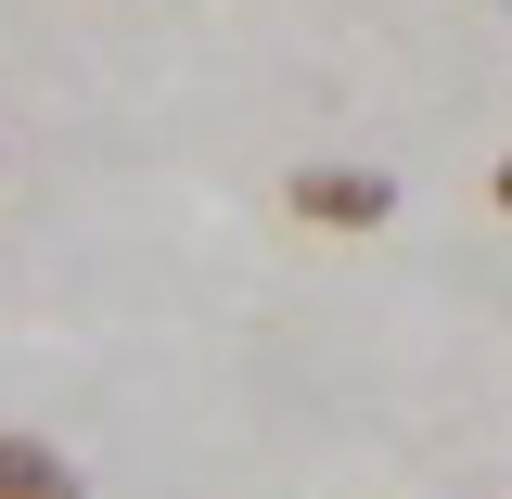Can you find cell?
<instances>
[{
	"instance_id": "cell-3",
	"label": "cell",
	"mask_w": 512,
	"mask_h": 499,
	"mask_svg": "<svg viewBox=\"0 0 512 499\" xmlns=\"http://www.w3.org/2000/svg\"><path fill=\"white\" fill-rule=\"evenodd\" d=\"M487 192H500V218H512V167H500V180H487Z\"/></svg>"
},
{
	"instance_id": "cell-2",
	"label": "cell",
	"mask_w": 512,
	"mask_h": 499,
	"mask_svg": "<svg viewBox=\"0 0 512 499\" xmlns=\"http://www.w3.org/2000/svg\"><path fill=\"white\" fill-rule=\"evenodd\" d=\"M0 499H77V461L39 436H0Z\"/></svg>"
},
{
	"instance_id": "cell-1",
	"label": "cell",
	"mask_w": 512,
	"mask_h": 499,
	"mask_svg": "<svg viewBox=\"0 0 512 499\" xmlns=\"http://www.w3.org/2000/svg\"><path fill=\"white\" fill-rule=\"evenodd\" d=\"M295 218H308V231H384V218H397V180H384V167H308V180H295Z\"/></svg>"
}]
</instances>
